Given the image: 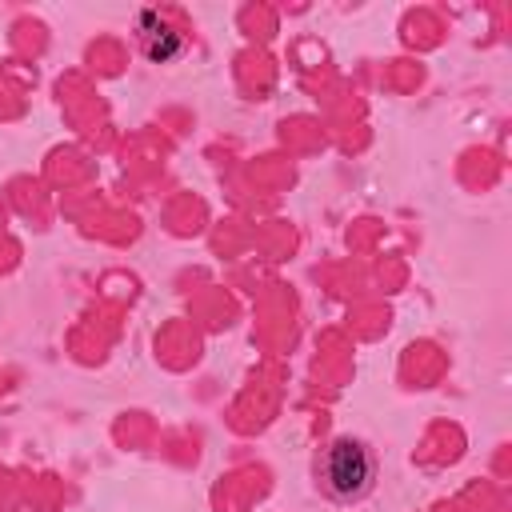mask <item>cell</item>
Segmentation results:
<instances>
[{"label":"cell","instance_id":"obj_2","mask_svg":"<svg viewBox=\"0 0 512 512\" xmlns=\"http://www.w3.org/2000/svg\"><path fill=\"white\" fill-rule=\"evenodd\" d=\"M136 40H140V52H144L152 64H172V60L184 56V48H188L184 28H180L168 12H156V8H148V12L136 16Z\"/></svg>","mask_w":512,"mask_h":512},{"label":"cell","instance_id":"obj_1","mask_svg":"<svg viewBox=\"0 0 512 512\" xmlns=\"http://www.w3.org/2000/svg\"><path fill=\"white\" fill-rule=\"evenodd\" d=\"M376 456L364 440L336 436L316 460V484L336 504H356L376 488Z\"/></svg>","mask_w":512,"mask_h":512}]
</instances>
